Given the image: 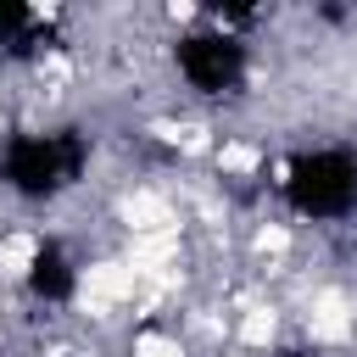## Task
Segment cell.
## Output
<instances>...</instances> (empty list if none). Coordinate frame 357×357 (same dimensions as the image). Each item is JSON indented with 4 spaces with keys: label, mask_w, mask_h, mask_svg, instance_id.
Masks as SVG:
<instances>
[{
    "label": "cell",
    "mask_w": 357,
    "mask_h": 357,
    "mask_svg": "<svg viewBox=\"0 0 357 357\" xmlns=\"http://www.w3.org/2000/svg\"><path fill=\"white\" fill-rule=\"evenodd\" d=\"M134 290H139L134 268H128L123 257H106V262H89V268H84V279H78V307L95 312V318H106V307L128 301Z\"/></svg>",
    "instance_id": "6da1fadb"
},
{
    "label": "cell",
    "mask_w": 357,
    "mask_h": 357,
    "mask_svg": "<svg viewBox=\"0 0 357 357\" xmlns=\"http://www.w3.org/2000/svg\"><path fill=\"white\" fill-rule=\"evenodd\" d=\"M351 329H357L351 296L346 290H318L312 296V312H307V335L324 340V346H340V340H351Z\"/></svg>",
    "instance_id": "7a4b0ae2"
},
{
    "label": "cell",
    "mask_w": 357,
    "mask_h": 357,
    "mask_svg": "<svg viewBox=\"0 0 357 357\" xmlns=\"http://www.w3.org/2000/svg\"><path fill=\"white\" fill-rule=\"evenodd\" d=\"M123 223L134 234H167L173 229V206L156 190H134V195H123Z\"/></svg>",
    "instance_id": "3957f363"
},
{
    "label": "cell",
    "mask_w": 357,
    "mask_h": 357,
    "mask_svg": "<svg viewBox=\"0 0 357 357\" xmlns=\"http://www.w3.org/2000/svg\"><path fill=\"white\" fill-rule=\"evenodd\" d=\"M33 251H39L33 234H6V240H0V273H6V279H22V273L33 268Z\"/></svg>",
    "instance_id": "277c9868"
},
{
    "label": "cell",
    "mask_w": 357,
    "mask_h": 357,
    "mask_svg": "<svg viewBox=\"0 0 357 357\" xmlns=\"http://www.w3.org/2000/svg\"><path fill=\"white\" fill-rule=\"evenodd\" d=\"M273 335H279V312L251 307V312L240 318V340H245V346H273Z\"/></svg>",
    "instance_id": "5b68a950"
},
{
    "label": "cell",
    "mask_w": 357,
    "mask_h": 357,
    "mask_svg": "<svg viewBox=\"0 0 357 357\" xmlns=\"http://www.w3.org/2000/svg\"><path fill=\"white\" fill-rule=\"evenodd\" d=\"M218 167L223 173H257L262 167V151L257 145H218Z\"/></svg>",
    "instance_id": "8992f818"
},
{
    "label": "cell",
    "mask_w": 357,
    "mask_h": 357,
    "mask_svg": "<svg viewBox=\"0 0 357 357\" xmlns=\"http://www.w3.org/2000/svg\"><path fill=\"white\" fill-rule=\"evenodd\" d=\"M284 245H290V229H284V223H262V229H257V251H262V257H279Z\"/></svg>",
    "instance_id": "52a82bcc"
},
{
    "label": "cell",
    "mask_w": 357,
    "mask_h": 357,
    "mask_svg": "<svg viewBox=\"0 0 357 357\" xmlns=\"http://www.w3.org/2000/svg\"><path fill=\"white\" fill-rule=\"evenodd\" d=\"M134 357H184V351H178V340H167V335H139V340H134Z\"/></svg>",
    "instance_id": "ba28073f"
}]
</instances>
